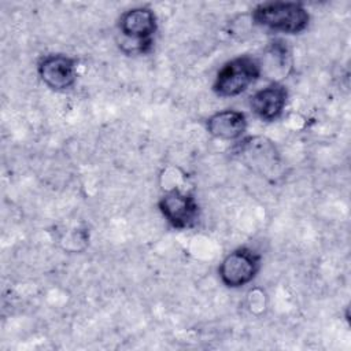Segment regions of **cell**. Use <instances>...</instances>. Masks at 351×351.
Wrapping results in <instances>:
<instances>
[{"mask_svg":"<svg viewBox=\"0 0 351 351\" xmlns=\"http://www.w3.org/2000/svg\"><path fill=\"white\" fill-rule=\"evenodd\" d=\"M158 30L155 12L148 7H136L125 11L119 18V32L125 37L122 49L128 53H147L152 49L154 34Z\"/></svg>","mask_w":351,"mask_h":351,"instance_id":"cell-3","label":"cell"},{"mask_svg":"<svg viewBox=\"0 0 351 351\" xmlns=\"http://www.w3.org/2000/svg\"><path fill=\"white\" fill-rule=\"evenodd\" d=\"M262 75L261 63L250 55H240L226 62L217 73L213 90L221 97H233L245 92Z\"/></svg>","mask_w":351,"mask_h":351,"instance_id":"cell-2","label":"cell"},{"mask_svg":"<svg viewBox=\"0 0 351 351\" xmlns=\"http://www.w3.org/2000/svg\"><path fill=\"white\" fill-rule=\"evenodd\" d=\"M233 154L252 171L265 177L277 176L281 166L276 145L262 136L244 137L233 147Z\"/></svg>","mask_w":351,"mask_h":351,"instance_id":"cell-4","label":"cell"},{"mask_svg":"<svg viewBox=\"0 0 351 351\" xmlns=\"http://www.w3.org/2000/svg\"><path fill=\"white\" fill-rule=\"evenodd\" d=\"M261 261L262 256L248 247L233 250L218 267L221 282L228 288H241L250 284L261 269Z\"/></svg>","mask_w":351,"mask_h":351,"instance_id":"cell-5","label":"cell"},{"mask_svg":"<svg viewBox=\"0 0 351 351\" xmlns=\"http://www.w3.org/2000/svg\"><path fill=\"white\" fill-rule=\"evenodd\" d=\"M159 211L165 219L174 229H188L192 228L200 213L199 203L196 197L189 192H182L178 188H174L166 192L158 202Z\"/></svg>","mask_w":351,"mask_h":351,"instance_id":"cell-6","label":"cell"},{"mask_svg":"<svg viewBox=\"0 0 351 351\" xmlns=\"http://www.w3.org/2000/svg\"><path fill=\"white\" fill-rule=\"evenodd\" d=\"M252 21L263 27L287 34H299L310 23L308 11L295 1H267L256 5Z\"/></svg>","mask_w":351,"mask_h":351,"instance_id":"cell-1","label":"cell"},{"mask_svg":"<svg viewBox=\"0 0 351 351\" xmlns=\"http://www.w3.org/2000/svg\"><path fill=\"white\" fill-rule=\"evenodd\" d=\"M207 132L219 140H237L247 129L245 114L237 110H222L207 118Z\"/></svg>","mask_w":351,"mask_h":351,"instance_id":"cell-9","label":"cell"},{"mask_svg":"<svg viewBox=\"0 0 351 351\" xmlns=\"http://www.w3.org/2000/svg\"><path fill=\"white\" fill-rule=\"evenodd\" d=\"M262 73H267L269 77L284 78L287 75V69L291 66V56L287 45L282 41H274L267 48L265 55V62H261Z\"/></svg>","mask_w":351,"mask_h":351,"instance_id":"cell-10","label":"cell"},{"mask_svg":"<svg viewBox=\"0 0 351 351\" xmlns=\"http://www.w3.org/2000/svg\"><path fill=\"white\" fill-rule=\"evenodd\" d=\"M287 100L288 90L285 85L280 84L278 81H273L270 85L256 90L250 97V107L258 118L271 122L282 114Z\"/></svg>","mask_w":351,"mask_h":351,"instance_id":"cell-8","label":"cell"},{"mask_svg":"<svg viewBox=\"0 0 351 351\" xmlns=\"http://www.w3.org/2000/svg\"><path fill=\"white\" fill-rule=\"evenodd\" d=\"M41 81L52 90L70 89L77 81L75 60L63 53L44 56L37 66Z\"/></svg>","mask_w":351,"mask_h":351,"instance_id":"cell-7","label":"cell"}]
</instances>
